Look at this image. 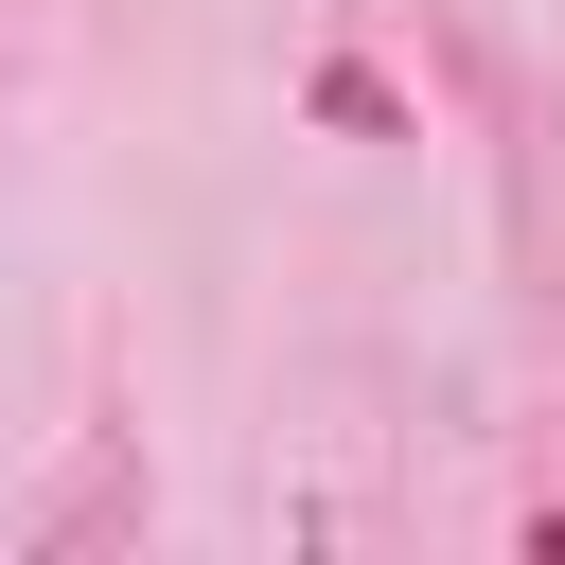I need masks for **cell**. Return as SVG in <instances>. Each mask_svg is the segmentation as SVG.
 I'll use <instances>...</instances> for the list:
<instances>
[]
</instances>
